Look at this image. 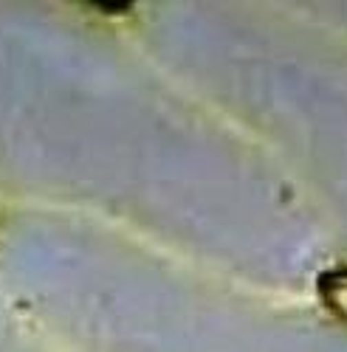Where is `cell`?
<instances>
[{"label": "cell", "instance_id": "6da1fadb", "mask_svg": "<svg viewBox=\"0 0 347 352\" xmlns=\"http://www.w3.org/2000/svg\"><path fill=\"white\" fill-rule=\"evenodd\" d=\"M319 296L347 324V268L328 271V274L319 276Z\"/></svg>", "mask_w": 347, "mask_h": 352}]
</instances>
